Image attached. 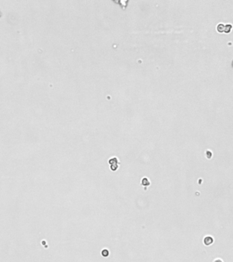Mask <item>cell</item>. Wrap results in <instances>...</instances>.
<instances>
[{"instance_id":"4","label":"cell","mask_w":233,"mask_h":262,"mask_svg":"<svg viewBox=\"0 0 233 262\" xmlns=\"http://www.w3.org/2000/svg\"><path fill=\"white\" fill-rule=\"evenodd\" d=\"M144 183V184H147V185H149L150 184V182H149V180L146 178H143V180H142V184Z\"/></svg>"},{"instance_id":"1","label":"cell","mask_w":233,"mask_h":262,"mask_svg":"<svg viewBox=\"0 0 233 262\" xmlns=\"http://www.w3.org/2000/svg\"><path fill=\"white\" fill-rule=\"evenodd\" d=\"M108 163H109V164H110L111 170H112L113 171H116L118 169L119 162V160H118L117 158H116V157L111 158L109 159Z\"/></svg>"},{"instance_id":"2","label":"cell","mask_w":233,"mask_h":262,"mask_svg":"<svg viewBox=\"0 0 233 262\" xmlns=\"http://www.w3.org/2000/svg\"><path fill=\"white\" fill-rule=\"evenodd\" d=\"M230 29H231V25H224L222 24H220L217 27V29L218 30V31H220V32L224 31L226 33H229L230 31Z\"/></svg>"},{"instance_id":"3","label":"cell","mask_w":233,"mask_h":262,"mask_svg":"<svg viewBox=\"0 0 233 262\" xmlns=\"http://www.w3.org/2000/svg\"><path fill=\"white\" fill-rule=\"evenodd\" d=\"M213 238L211 236H209V235L206 236L204 239V244L206 246H209L211 244H213Z\"/></svg>"},{"instance_id":"6","label":"cell","mask_w":233,"mask_h":262,"mask_svg":"<svg viewBox=\"0 0 233 262\" xmlns=\"http://www.w3.org/2000/svg\"></svg>"},{"instance_id":"5","label":"cell","mask_w":233,"mask_h":262,"mask_svg":"<svg viewBox=\"0 0 233 262\" xmlns=\"http://www.w3.org/2000/svg\"><path fill=\"white\" fill-rule=\"evenodd\" d=\"M214 262H223L221 259H216V260H215L214 261Z\"/></svg>"}]
</instances>
